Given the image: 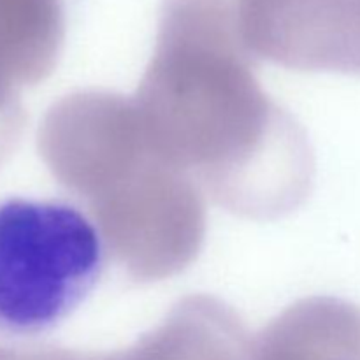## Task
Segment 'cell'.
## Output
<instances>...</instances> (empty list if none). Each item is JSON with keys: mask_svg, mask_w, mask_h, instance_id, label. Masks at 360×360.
Masks as SVG:
<instances>
[{"mask_svg": "<svg viewBox=\"0 0 360 360\" xmlns=\"http://www.w3.org/2000/svg\"><path fill=\"white\" fill-rule=\"evenodd\" d=\"M239 0H164L157 48L134 101L151 144L225 206L255 217L304 195L309 153L260 91Z\"/></svg>", "mask_w": 360, "mask_h": 360, "instance_id": "6da1fadb", "label": "cell"}, {"mask_svg": "<svg viewBox=\"0 0 360 360\" xmlns=\"http://www.w3.org/2000/svg\"><path fill=\"white\" fill-rule=\"evenodd\" d=\"M51 150L62 183L86 200L134 278L160 280L193 259L204 234L200 193L151 144L134 101L72 95L53 115Z\"/></svg>", "mask_w": 360, "mask_h": 360, "instance_id": "7a4b0ae2", "label": "cell"}, {"mask_svg": "<svg viewBox=\"0 0 360 360\" xmlns=\"http://www.w3.org/2000/svg\"><path fill=\"white\" fill-rule=\"evenodd\" d=\"M104 264V238L76 206L0 199V336L58 327L94 290Z\"/></svg>", "mask_w": 360, "mask_h": 360, "instance_id": "3957f363", "label": "cell"}, {"mask_svg": "<svg viewBox=\"0 0 360 360\" xmlns=\"http://www.w3.org/2000/svg\"><path fill=\"white\" fill-rule=\"evenodd\" d=\"M248 360H360V308L313 299L250 340Z\"/></svg>", "mask_w": 360, "mask_h": 360, "instance_id": "277c9868", "label": "cell"}, {"mask_svg": "<svg viewBox=\"0 0 360 360\" xmlns=\"http://www.w3.org/2000/svg\"><path fill=\"white\" fill-rule=\"evenodd\" d=\"M65 32L62 0H0V56L20 69L48 70Z\"/></svg>", "mask_w": 360, "mask_h": 360, "instance_id": "5b68a950", "label": "cell"}, {"mask_svg": "<svg viewBox=\"0 0 360 360\" xmlns=\"http://www.w3.org/2000/svg\"><path fill=\"white\" fill-rule=\"evenodd\" d=\"M55 360H155L148 345L143 340L137 341L134 347L118 352L112 355H88L79 352H58Z\"/></svg>", "mask_w": 360, "mask_h": 360, "instance_id": "8992f818", "label": "cell"}, {"mask_svg": "<svg viewBox=\"0 0 360 360\" xmlns=\"http://www.w3.org/2000/svg\"><path fill=\"white\" fill-rule=\"evenodd\" d=\"M359 2H360V0H359Z\"/></svg>", "mask_w": 360, "mask_h": 360, "instance_id": "52a82bcc", "label": "cell"}]
</instances>
